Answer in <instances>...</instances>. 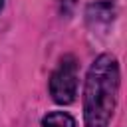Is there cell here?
Masks as SVG:
<instances>
[{
  "label": "cell",
  "mask_w": 127,
  "mask_h": 127,
  "mask_svg": "<svg viewBox=\"0 0 127 127\" xmlns=\"http://www.w3.org/2000/svg\"><path fill=\"white\" fill-rule=\"evenodd\" d=\"M79 85V64L73 54L60 58L56 69L50 75V95L58 105H69L75 101Z\"/></svg>",
  "instance_id": "7a4b0ae2"
},
{
  "label": "cell",
  "mask_w": 127,
  "mask_h": 127,
  "mask_svg": "<svg viewBox=\"0 0 127 127\" xmlns=\"http://www.w3.org/2000/svg\"><path fill=\"white\" fill-rule=\"evenodd\" d=\"M115 18V4L109 0H95L87 6L85 10V22L91 28H101L109 26Z\"/></svg>",
  "instance_id": "3957f363"
},
{
  "label": "cell",
  "mask_w": 127,
  "mask_h": 127,
  "mask_svg": "<svg viewBox=\"0 0 127 127\" xmlns=\"http://www.w3.org/2000/svg\"><path fill=\"white\" fill-rule=\"evenodd\" d=\"M121 87V67L113 54H99L83 79V127H109Z\"/></svg>",
  "instance_id": "6da1fadb"
},
{
  "label": "cell",
  "mask_w": 127,
  "mask_h": 127,
  "mask_svg": "<svg viewBox=\"0 0 127 127\" xmlns=\"http://www.w3.org/2000/svg\"><path fill=\"white\" fill-rule=\"evenodd\" d=\"M4 4H6V0H0V10L4 8Z\"/></svg>",
  "instance_id": "5b68a950"
},
{
  "label": "cell",
  "mask_w": 127,
  "mask_h": 127,
  "mask_svg": "<svg viewBox=\"0 0 127 127\" xmlns=\"http://www.w3.org/2000/svg\"><path fill=\"white\" fill-rule=\"evenodd\" d=\"M42 127H77L67 111H50L42 117Z\"/></svg>",
  "instance_id": "277c9868"
}]
</instances>
